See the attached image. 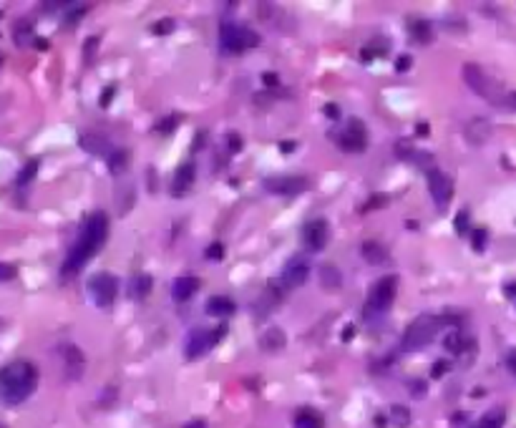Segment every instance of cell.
Segmentation results:
<instances>
[{
  "mask_svg": "<svg viewBox=\"0 0 516 428\" xmlns=\"http://www.w3.org/2000/svg\"><path fill=\"white\" fill-rule=\"evenodd\" d=\"M227 138H229V151H234V154L242 149V144H245V141H242V136H239L237 131H229V134H227Z\"/></svg>",
  "mask_w": 516,
  "mask_h": 428,
  "instance_id": "obj_40",
  "label": "cell"
},
{
  "mask_svg": "<svg viewBox=\"0 0 516 428\" xmlns=\"http://www.w3.org/2000/svg\"><path fill=\"white\" fill-rule=\"evenodd\" d=\"M96 48H99V38H88L86 45H83V53H86V63H94V56H96Z\"/></svg>",
  "mask_w": 516,
  "mask_h": 428,
  "instance_id": "obj_32",
  "label": "cell"
},
{
  "mask_svg": "<svg viewBox=\"0 0 516 428\" xmlns=\"http://www.w3.org/2000/svg\"><path fill=\"white\" fill-rule=\"evenodd\" d=\"M38 385L36 365L28 360H13L0 368V401L8 406H18L31 396Z\"/></svg>",
  "mask_w": 516,
  "mask_h": 428,
  "instance_id": "obj_2",
  "label": "cell"
},
{
  "mask_svg": "<svg viewBox=\"0 0 516 428\" xmlns=\"http://www.w3.org/2000/svg\"><path fill=\"white\" fill-rule=\"evenodd\" d=\"M322 111H325L327 119H340V106H338V104H325V108H322Z\"/></svg>",
  "mask_w": 516,
  "mask_h": 428,
  "instance_id": "obj_41",
  "label": "cell"
},
{
  "mask_svg": "<svg viewBox=\"0 0 516 428\" xmlns=\"http://www.w3.org/2000/svg\"><path fill=\"white\" fill-rule=\"evenodd\" d=\"M224 257V245H220V242H214V245L207 247V259H212V262H217V259Z\"/></svg>",
  "mask_w": 516,
  "mask_h": 428,
  "instance_id": "obj_35",
  "label": "cell"
},
{
  "mask_svg": "<svg viewBox=\"0 0 516 428\" xmlns=\"http://www.w3.org/2000/svg\"><path fill=\"white\" fill-rule=\"evenodd\" d=\"M15 275H18V270H15L13 264L0 262V283H8V280H13Z\"/></svg>",
  "mask_w": 516,
  "mask_h": 428,
  "instance_id": "obj_37",
  "label": "cell"
},
{
  "mask_svg": "<svg viewBox=\"0 0 516 428\" xmlns=\"http://www.w3.org/2000/svg\"><path fill=\"white\" fill-rule=\"evenodd\" d=\"M310 187L305 176H267L264 179V189L270 194H282V197H295L302 194Z\"/></svg>",
  "mask_w": 516,
  "mask_h": 428,
  "instance_id": "obj_8",
  "label": "cell"
},
{
  "mask_svg": "<svg viewBox=\"0 0 516 428\" xmlns=\"http://www.w3.org/2000/svg\"><path fill=\"white\" fill-rule=\"evenodd\" d=\"M428 192H431V197H433L436 207H448V201H451L453 197V182L451 176L443 174V171L438 169H431L428 171Z\"/></svg>",
  "mask_w": 516,
  "mask_h": 428,
  "instance_id": "obj_9",
  "label": "cell"
},
{
  "mask_svg": "<svg viewBox=\"0 0 516 428\" xmlns=\"http://www.w3.org/2000/svg\"><path fill=\"white\" fill-rule=\"evenodd\" d=\"M106 237H108V220H106V214H103V212H94L86 222H83L81 234H78L76 245L71 247L69 257H66V262H63V275H66V277L76 275V272L81 270L83 264H86L88 259L94 257L96 252L103 247Z\"/></svg>",
  "mask_w": 516,
  "mask_h": 428,
  "instance_id": "obj_1",
  "label": "cell"
},
{
  "mask_svg": "<svg viewBox=\"0 0 516 428\" xmlns=\"http://www.w3.org/2000/svg\"><path fill=\"white\" fill-rule=\"evenodd\" d=\"M473 239H471V245L476 252H481L486 247V229H473Z\"/></svg>",
  "mask_w": 516,
  "mask_h": 428,
  "instance_id": "obj_34",
  "label": "cell"
},
{
  "mask_svg": "<svg viewBox=\"0 0 516 428\" xmlns=\"http://www.w3.org/2000/svg\"><path fill=\"white\" fill-rule=\"evenodd\" d=\"M506 365H509V371H511V373H514V376H516V350H514V352H511V355H509V360H506Z\"/></svg>",
  "mask_w": 516,
  "mask_h": 428,
  "instance_id": "obj_48",
  "label": "cell"
},
{
  "mask_svg": "<svg viewBox=\"0 0 516 428\" xmlns=\"http://www.w3.org/2000/svg\"><path fill=\"white\" fill-rule=\"evenodd\" d=\"M36 171H38V162H36V159H31V162L23 166V171L18 174V184H28L33 176H36Z\"/></svg>",
  "mask_w": 516,
  "mask_h": 428,
  "instance_id": "obj_29",
  "label": "cell"
},
{
  "mask_svg": "<svg viewBox=\"0 0 516 428\" xmlns=\"http://www.w3.org/2000/svg\"><path fill=\"white\" fill-rule=\"evenodd\" d=\"M453 227H456V232L459 234L468 232V212H459V217L453 220Z\"/></svg>",
  "mask_w": 516,
  "mask_h": 428,
  "instance_id": "obj_33",
  "label": "cell"
},
{
  "mask_svg": "<svg viewBox=\"0 0 516 428\" xmlns=\"http://www.w3.org/2000/svg\"><path fill=\"white\" fill-rule=\"evenodd\" d=\"M179 124V116H169V119H164L162 124H157V131L162 134H171L174 131V126Z\"/></svg>",
  "mask_w": 516,
  "mask_h": 428,
  "instance_id": "obj_38",
  "label": "cell"
},
{
  "mask_svg": "<svg viewBox=\"0 0 516 428\" xmlns=\"http://www.w3.org/2000/svg\"><path fill=\"white\" fill-rule=\"evenodd\" d=\"M415 131H418V136H428V124H418Z\"/></svg>",
  "mask_w": 516,
  "mask_h": 428,
  "instance_id": "obj_49",
  "label": "cell"
},
{
  "mask_svg": "<svg viewBox=\"0 0 516 428\" xmlns=\"http://www.w3.org/2000/svg\"><path fill=\"white\" fill-rule=\"evenodd\" d=\"M343 338H345V340H350V338H352V325H347V327H345V335H343Z\"/></svg>",
  "mask_w": 516,
  "mask_h": 428,
  "instance_id": "obj_53",
  "label": "cell"
},
{
  "mask_svg": "<svg viewBox=\"0 0 516 428\" xmlns=\"http://www.w3.org/2000/svg\"><path fill=\"white\" fill-rule=\"evenodd\" d=\"M66 371L71 378H81L83 373V352L73 345L66 348Z\"/></svg>",
  "mask_w": 516,
  "mask_h": 428,
  "instance_id": "obj_21",
  "label": "cell"
},
{
  "mask_svg": "<svg viewBox=\"0 0 516 428\" xmlns=\"http://www.w3.org/2000/svg\"><path fill=\"white\" fill-rule=\"evenodd\" d=\"M368 146V134H365V124L358 119H352L347 129L340 134V149L345 151H363Z\"/></svg>",
  "mask_w": 516,
  "mask_h": 428,
  "instance_id": "obj_12",
  "label": "cell"
},
{
  "mask_svg": "<svg viewBox=\"0 0 516 428\" xmlns=\"http://www.w3.org/2000/svg\"><path fill=\"white\" fill-rule=\"evenodd\" d=\"M88 292L94 297V302L99 308H108L113 300H116V292H119V283L111 272H99L88 280Z\"/></svg>",
  "mask_w": 516,
  "mask_h": 428,
  "instance_id": "obj_7",
  "label": "cell"
},
{
  "mask_svg": "<svg viewBox=\"0 0 516 428\" xmlns=\"http://www.w3.org/2000/svg\"><path fill=\"white\" fill-rule=\"evenodd\" d=\"M262 81H264V86H280V78H277V76L272 73V71H270V73H264V76H262Z\"/></svg>",
  "mask_w": 516,
  "mask_h": 428,
  "instance_id": "obj_45",
  "label": "cell"
},
{
  "mask_svg": "<svg viewBox=\"0 0 516 428\" xmlns=\"http://www.w3.org/2000/svg\"><path fill=\"white\" fill-rule=\"evenodd\" d=\"M81 146L88 151V154H94V157H108V138L106 136H101V134H94V131H86L81 136Z\"/></svg>",
  "mask_w": 516,
  "mask_h": 428,
  "instance_id": "obj_16",
  "label": "cell"
},
{
  "mask_svg": "<svg viewBox=\"0 0 516 428\" xmlns=\"http://www.w3.org/2000/svg\"><path fill=\"white\" fill-rule=\"evenodd\" d=\"M129 290H131V297H136V300H144V297L151 292V275H146V272H138V275H134Z\"/></svg>",
  "mask_w": 516,
  "mask_h": 428,
  "instance_id": "obj_22",
  "label": "cell"
},
{
  "mask_svg": "<svg viewBox=\"0 0 516 428\" xmlns=\"http://www.w3.org/2000/svg\"><path fill=\"white\" fill-rule=\"evenodd\" d=\"M360 255H363V259L368 264H385V262H388V252H385V247L380 245V242H375V239H368V242H363V247H360Z\"/></svg>",
  "mask_w": 516,
  "mask_h": 428,
  "instance_id": "obj_17",
  "label": "cell"
},
{
  "mask_svg": "<svg viewBox=\"0 0 516 428\" xmlns=\"http://www.w3.org/2000/svg\"><path fill=\"white\" fill-rule=\"evenodd\" d=\"M410 33H413L415 43H431L433 41V28L428 20H413L410 23Z\"/></svg>",
  "mask_w": 516,
  "mask_h": 428,
  "instance_id": "obj_24",
  "label": "cell"
},
{
  "mask_svg": "<svg viewBox=\"0 0 516 428\" xmlns=\"http://www.w3.org/2000/svg\"><path fill=\"white\" fill-rule=\"evenodd\" d=\"M234 313V302L227 295H214L209 297L207 302V315H214V318H227V315Z\"/></svg>",
  "mask_w": 516,
  "mask_h": 428,
  "instance_id": "obj_20",
  "label": "cell"
},
{
  "mask_svg": "<svg viewBox=\"0 0 516 428\" xmlns=\"http://www.w3.org/2000/svg\"><path fill=\"white\" fill-rule=\"evenodd\" d=\"M506 292H509V297H516V283L514 285H506Z\"/></svg>",
  "mask_w": 516,
  "mask_h": 428,
  "instance_id": "obj_51",
  "label": "cell"
},
{
  "mask_svg": "<svg viewBox=\"0 0 516 428\" xmlns=\"http://www.w3.org/2000/svg\"><path fill=\"white\" fill-rule=\"evenodd\" d=\"M440 325H443V320L436 318V315H421V318H415V320L406 327V335H403V350L413 352V350H421V348L431 345Z\"/></svg>",
  "mask_w": 516,
  "mask_h": 428,
  "instance_id": "obj_4",
  "label": "cell"
},
{
  "mask_svg": "<svg viewBox=\"0 0 516 428\" xmlns=\"http://www.w3.org/2000/svg\"><path fill=\"white\" fill-rule=\"evenodd\" d=\"M31 23H25V20H20L18 25H15V43L18 45H25V38L31 36Z\"/></svg>",
  "mask_w": 516,
  "mask_h": 428,
  "instance_id": "obj_30",
  "label": "cell"
},
{
  "mask_svg": "<svg viewBox=\"0 0 516 428\" xmlns=\"http://www.w3.org/2000/svg\"><path fill=\"white\" fill-rule=\"evenodd\" d=\"M396 290H398L396 277H383L380 283H375V287L371 290V297L365 302V310H363L365 320H371L375 315H383L393 305V300H396Z\"/></svg>",
  "mask_w": 516,
  "mask_h": 428,
  "instance_id": "obj_6",
  "label": "cell"
},
{
  "mask_svg": "<svg viewBox=\"0 0 516 428\" xmlns=\"http://www.w3.org/2000/svg\"><path fill=\"white\" fill-rule=\"evenodd\" d=\"M464 81L473 88V94L491 101V104H496V106H503L506 94H509V91H503L501 88V83L494 81V78H491L481 66H476V63H466L464 66Z\"/></svg>",
  "mask_w": 516,
  "mask_h": 428,
  "instance_id": "obj_3",
  "label": "cell"
},
{
  "mask_svg": "<svg viewBox=\"0 0 516 428\" xmlns=\"http://www.w3.org/2000/svg\"><path fill=\"white\" fill-rule=\"evenodd\" d=\"M224 335H227V325L214 327V330H212V340H214V345H217V343H220V340L224 338Z\"/></svg>",
  "mask_w": 516,
  "mask_h": 428,
  "instance_id": "obj_44",
  "label": "cell"
},
{
  "mask_svg": "<svg viewBox=\"0 0 516 428\" xmlns=\"http://www.w3.org/2000/svg\"><path fill=\"white\" fill-rule=\"evenodd\" d=\"M448 368H451V363H448V360H436V363H433V368H431V376H433V378L446 376V373H448Z\"/></svg>",
  "mask_w": 516,
  "mask_h": 428,
  "instance_id": "obj_39",
  "label": "cell"
},
{
  "mask_svg": "<svg viewBox=\"0 0 516 428\" xmlns=\"http://www.w3.org/2000/svg\"><path fill=\"white\" fill-rule=\"evenodd\" d=\"M280 149H282V151H292V149H295V144H292V141H282V144H280Z\"/></svg>",
  "mask_w": 516,
  "mask_h": 428,
  "instance_id": "obj_50",
  "label": "cell"
},
{
  "mask_svg": "<svg viewBox=\"0 0 516 428\" xmlns=\"http://www.w3.org/2000/svg\"><path fill=\"white\" fill-rule=\"evenodd\" d=\"M257 43H259V36L252 28L234 25V23H224L220 28V45L227 53H245V50L255 48Z\"/></svg>",
  "mask_w": 516,
  "mask_h": 428,
  "instance_id": "obj_5",
  "label": "cell"
},
{
  "mask_svg": "<svg viewBox=\"0 0 516 428\" xmlns=\"http://www.w3.org/2000/svg\"><path fill=\"white\" fill-rule=\"evenodd\" d=\"M503 421H506V413H503V408H494V411H489V413H486L484 418H481V421H478L476 426H471V428H501Z\"/></svg>",
  "mask_w": 516,
  "mask_h": 428,
  "instance_id": "obj_25",
  "label": "cell"
},
{
  "mask_svg": "<svg viewBox=\"0 0 516 428\" xmlns=\"http://www.w3.org/2000/svg\"><path fill=\"white\" fill-rule=\"evenodd\" d=\"M113 94H116V88L108 86L106 91H103V96H101V106H108V104H111V99H113Z\"/></svg>",
  "mask_w": 516,
  "mask_h": 428,
  "instance_id": "obj_43",
  "label": "cell"
},
{
  "mask_svg": "<svg viewBox=\"0 0 516 428\" xmlns=\"http://www.w3.org/2000/svg\"><path fill=\"white\" fill-rule=\"evenodd\" d=\"M129 162H131V154L126 149L111 151V154H108V169H111V174H124V171L129 169Z\"/></svg>",
  "mask_w": 516,
  "mask_h": 428,
  "instance_id": "obj_23",
  "label": "cell"
},
{
  "mask_svg": "<svg viewBox=\"0 0 516 428\" xmlns=\"http://www.w3.org/2000/svg\"><path fill=\"white\" fill-rule=\"evenodd\" d=\"M320 280H322V285H325V287H338L340 285V270L338 267H333V264H322L320 267Z\"/></svg>",
  "mask_w": 516,
  "mask_h": 428,
  "instance_id": "obj_28",
  "label": "cell"
},
{
  "mask_svg": "<svg viewBox=\"0 0 516 428\" xmlns=\"http://www.w3.org/2000/svg\"><path fill=\"white\" fill-rule=\"evenodd\" d=\"M184 428H204V421H194V423H187Z\"/></svg>",
  "mask_w": 516,
  "mask_h": 428,
  "instance_id": "obj_52",
  "label": "cell"
},
{
  "mask_svg": "<svg viewBox=\"0 0 516 428\" xmlns=\"http://www.w3.org/2000/svg\"><path fill=\"white\" fill-rule=\"evenodd\" d=\"M295 428H322V418L315 411H300L295 418Z\"/></svg>",
  "mask_w": 516,
  "mask_h": 428,
  "instance_id": "obj_26",
  "label": "cell"
},
{
  "mask_svg": "<svg viewBox=\"0 0 516 428\" xmlns=\"http://www.w3.org/2000/svg\"><path fill=\"white\" fill-rule=\"evenodd\" d=\"M393 418H396V423H401V426H408V421H410L408 408H403V406H393Z\"/></svg>",
  "mask_w": 516,
  "mask_h": 428,
  "instance_id": "obj_36",
  "label": "cell"
},
{
  "mask_svg": "<svg viewBox=\"0 0 516 428\" xmlns=\"http://www.w3.org/2000/svg\"><path fill=\"white\" fill-rule=\"evenodd\" d=\"M151 31L157 33V36H169L171 31H174V20L171 18H162L159 23H154V28Z\"/></svg>",
  "mask_w": 516,
  "mask_h": 428,
  "instance_id": "obj_31",
  "label": "cell"
},
{
  "mask_svg": "<svg viewBox=\"0 0 516 428\" xmlns=\"http://www.w3.org/2000/svg\"><path fill=\"white\" fill-rule=\"evenodd\" d=\"M212 345H214L212 333H207V330H194V333L189 335L184 352H187L189 360H194V358H199V355H204Z\"/></svg>",
  "mask_w": 516,
  "mask_h": 428,
  "instance_id": "obj_14",
  "label": "cell"
},
{
  "mask_svg": "<svg viewBox=\"0 0 516 428\" xmlns=\"http://www.w3.org/2000/svg\"><path fill=\"white\" fill-rule=\"evenodd\" d=\"M330 239V227L325 220H310L302 229V242L310 252H320Z\"/></svg>",
  "mask_w": 516,
  "mask_h": 428,
  "instance_id": "obj_10",
  "label": "cell"
},
{
  "mask_svg": "<svg viewBox=\"0 0 516 428\" xmlns=\"http://www.w3.org/2000/svg\"><path fill=\"white\" fill-rule=\"evenodd\" d=\"M308 275H310L308 262H305V259H300V257H295L282 270V275H280V280H277V283H280V287H282V290H297L300 285L308 283Z\"/></svg>",
  "mask_w": 516,
  "mask_h": 428,
  "instance_id": "obj_11",
  "label": "cell"
},
{
  "mask_svg": "<svg viewBox=\"0 0 516 428\" xmlns=\"http://www.w3.org/2000/svg\"><path fill=\"white\" fill-rule=\"evenodd\" d=\"M443 348H446L448 352H453V355H464L466 350H471L473 348V340L468 338V335L459 333V330H453V333H448L446 338H443Z\"/></svg>",
  "mask_w": 516,
  "mask_h": 428,
  "instance_id": "obj_18",
  "label": "cell"
},
{
  "mask_svg": "<svg viewBox=\"0 0 516 428\" xmlns=\"http://www.w3.org/2000/svg\"><path fill=\"white\" fill-rule=\"evenodd\" d=\"M262 345L267 348V350H280V348L285 345V333L282 330H277V327H272V330H267V333L262 335Z\"/></svg>",
  "mask_w": 516,
  "mask_h": 428,
  "instance_id": "obj_27",
  "label": "cell"
},
{
  "mask_svg": "<svg viewBox=\"0 0 516 428\" xmlns=\"http://www.w3.org/2000/svg\"><path fill=\"white\" fill-rule=\"evenodd\" d=\"M408 69H410V56H401V58H398V61H396V71H398V73H406Z\"/></svg>",
  "mask_w": 516,
  "mask_h": 428,
  "instance_id": "obj_42",
  "label": "cell"
},
{
  "mask_svg": "<svg viewBox=\"0 0 516 428\" xmlns=\"http://www.w3.org/2000/svg\"><path fill=\"white\" fill-rule=\"evenodd\" d=\"M413 393H415V398H421L423 393H426V383H413Z\"/></svg>",
  "mask_w": 516,
  "mask_h": 428,
  "instance_id": "obj_47",
  "label": "cell"
},
{
  "mask_svg": "<svg viewBox=\"0 0 516 428\" xmlns=\"http://www.w3.org/2000/svg\"><path fill=\"white\" fill-rule=\"evenodd\" d=\"M491 134V124L484 119H473L466 124V138L471 141V144H484L486 138Z\"/></svg>",
  "mask_w": 516,
  "mask_h": 428,
  "instance_id": "obj_19",
  "label": "cell"
},
{
  "mask_svg": "<svg viewBox=\"0 0 516 428\" xmlns=\"http://www.w3.org/2000/svg\"><path fill=\"white\" fill-rule=\"evenodd\" d=\"M503 106L516 108V91H509V94H506V101H503Z\"/></svg>",
  "mask_w": 516,
  "mask_h": 428,
  "instance_id": "obj_46",
  "label": "cell"
},
{
  "mask_svg": "<svg viewBox=\"0 0 516 428\" xmlns=\"http://www.w3.org/2000/svg\"><path fill=\"white\" fill-rule=\"evenodd\" d=\"M196 179V166L192 162L182 164L179 169L174 171V182H171V194L174 197H184L192 189V184H194Z\"/></svg>",
  "mask_w": 516,
  "mask_h": 428,
  "instance_id": "obj_13",
  "label": "cell"
},
{
  "mask_svg": "<svg viewBox=\"0 0 516 428\" xmlns=\"http://www.w3.org/2000/svg\"><path fill=\"white\" fill-rule=\"evenodd\" d=\"M196 290H199V280H196L194 275H182V277H176L174 285H171V297H174L176 302H187Z\"/></svg>",
  "mask_w": 516,
  "mask_h": 428,
  "instance_id": "obj_15",
  "label": "cell"
}]
</instances>
